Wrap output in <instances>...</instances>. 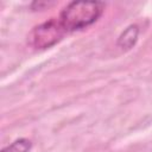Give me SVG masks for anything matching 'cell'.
<instances>
[{"label": "cell", "mask_w": 152, "mask_h": 152, "mask_svg": "<svg viewBox=\"0 0 152 152\" xmlns=\"http://www.w3.org/2000/svg\"><path fill=\"white\" fill-rule=\"evenodd\" d=\"M103 1H70L57 15V19L68 34L82 31L95 24L103 14Z\"/></svg>", "instance_id": "obj_1"}, {"label": "cell", "mask_w": 152, "mask_h": 152, "mask_svg": "<svg viewBox=\"0 0 152 152\" xmlns=\"http://www.w3.org/2000/svg\"><path fill=\"white\" fill-rule=\"evenodd\" d=\"M32 145L33 144L28 138H18L7 146L2 147L0 152H30Z\"/></svg>", "instance_id": "obj_4"}, {"label": "cell", "mask_w": 152, "mask_h": 152, "mask_svg": "<svg viewBox=\"0 0 152 152\" xmlns=\"http://www.w3.org/2000/svg\"><path fill=\"white\" fill-rule=\"evenodd\" d=\"M65 36L68 33L55 17L36 25L27 34V44L36 50H46L58 44Z\"/></svg>", "instance_id": "obj_2"}, {"label": "cell", "mask_w": 152, "mask_h": 152, "mask_svg": "<svg viewBox=\"0 0 152 152\" xmlns=\"http://www.w3.org/2000/svg\"><path fill=\"white\" fill-rule=\"evenodd\" d=\"M140 28L137 24H131L128 25L119 36L116 40V46L121 49L122 51H128L132 48L135 46L138 38H139Z\"/></svg>", "instance_id": "obj_3"}, {"label": "cell", "mask_w": 152, "mask_h": 152, "mask_svg": "<svg viewBox=\"0 0 152 152\" xmlns=\"http://www.w3.org/2000/svg\"><path fill=\"white\" fill-rule=\"evenodd\" d=\"M50 5H52V2L51 4H49V2H42V1H34V2H32L31 4V8L33 10V11H40V10H44V7H49Z\"/></svg>", "instance_id": "obj_5"}]
</instances>
